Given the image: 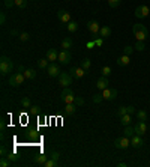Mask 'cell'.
Returning a JSON list of instances; mask_svg holds the SVG:
<instances>
[{
    "label": "cell",
    "instance_id": "cell-1",
    "mask_svg": "<svg viewBox=\"0 0 150 167\" xmlns=\"http://www.w3.org/2000/svg\"><path fill=\"white\" fill-rule=\"evenodd\" d=\"M12 70H14V63L11 62V59L6 56H2L0 57V74L8 75L9 72H12Z\"/></svg>",
    "mask_w": 150,
    "mask_h": 167
},
{
    "label": "cell",
    "instance_id": "cell-2",
    "mask_svg": "<svg viewBox=\"0 0 150 167\" xmlns=\"http://www.w3.org/2000/svg\"><path fill=\"white\" fill-rule=\"evenodd\" d=\"M134 35H135L137 41H146L149 36V30L146 29V26L143 24H134Z\"/></svg>",
    "mask_w": 150,
    "mask_h": 167
},
{
    "label": "cell",
    "instance_id": "cell-3",
    "mask_svg": "<svg viewBox=\"0 0 150 167\" xmlns=\"http://www.w3.org/2000/svg\"><path fill=\"white\" fill-rule=\"evenodd\" d=\"M24 80H26L24 74L18 71V72H15V74H12V75L9 77V84H11L12 87H18L20 84L24 83Z\"/></svg>",
    "mask_w": 150,
    "mask_h": 167
},
{
    "label": "cell",
    "instance_id": "cell-4",
    "mask_svg": "<svg viewBox=\"0 0 150 167\" xmlns=\"http://www.w3.org/2000/svg\"><path fill=\"white\" fill-rule=\"evenodd\" d=\"M114 146L117 149H126V148H129L131 146V137H128V136L117 137V139L114 140Z\"/></svg>",
    "mask_w": 150,
    "mask_h": 167
},
{
    "label": "cell",
    "instance_id": "cell-5",
    "mask_svg": "<svg viewBox=\"0 0 150 167\" xmlns=\"http://www.w3.org/2000/svg\"><path fill=\"white\" fill-rule=\"evenodd\" d=\"M60 98H62L66 104H71V102H74V101H75L74 92H72V89H71V87H65V89H63V92H62V95H60Z\"/></svg>",
    "mask_w": 150,
    "mask_h": 167
},
{
    "label": "cell",
    "instance_id": "cell-6",
    "mask_svg": "<svg viewBox=\"0 0 150 167\" xmlns=\"http://www.w3.org/2000/svg\"><path fill=\"white\" fill-rule=\"evenodd\" d=\"M72 75L68 74V72H60V75H59V84L60 86H63V87H69V84L72 83Z\"/></svg>",
    "mask_w": 150,
    "mask_h": 167
},
{
    "label": "cell",
    "instance_id": "cell-7",
    "mask_svg": "<svg viewBox=\"0 0 150 167\" xmlns=\"http://www.w3.org/2000/svg\"><path fill=\"white\" fill-rule=\"evenodd\" d=\"M149 14H150V8L147 5H140V6H137L135 17H138V18H146Z\"/></svg>",
    "mask_w": 150,
    "mask_h": 167
},
{
    "label": "cell",
    "instance_id": "cell-8",
    "mask_svg": "<svg viewBox=\"0 0 150 167\" xmlns=\"http://www.w3.org/2000/svg\"><path fill=\"white\" fill-rule=\"evenodd\" d=\"M102 97H104V99H107V101H113V99L117 98V90H116V89H110V87H107V89L102 90Z\"/></svg>",
    "mask_w": 150,
    "mask_h": 167
},
{
    "label": "cell",
    "instance_id": "cell-9",
    "mask_svg": "<svg viewBox=\"0 0 150 167\" xmlns=\"http://www.w3.org/2000/svg\"><path fill=\"white\" fill-rule=\"evenodd\" d=\"M71 53H69V50H62L60 53H59V62L60 63H63V65H68L69 62H71Z\"/></svg>",
    "mask_w": 150,
    "mask_h": 167
},
{
    "label": "cell",
    "instance_id": "cell-10",
    "mask_svg": "<svg viewBox=\"0 0 150 167\" xmlns=\"http://www.w3.org/2000/svg\"><path fill=\"white\" fill-rule=\"evenodd\" d=\"M47 72H48V75H50V77H59L62 71H60V68L56 65L54 62H51V63H50V66L47 68Z\"/></svg>",
    "mask_w": 150,
    "mask_h": 167
},
{
    "label": "cell",
    "instance_id": "cell-11",
    "mask_svg": "<svg viewBox=\"0 0 150 167\" xmlns=\"http://www.w3.org/2000/svg\"><path fill=\"white\" fill-rule=\"evenodd\" d=\"M134 128H135V134H138V136H144L147 133V125L144 121H138V124Z\"/></svg>",
    "mask_w": 150,
    "mask_h": 167
},
{
    "label": "cell",
    "instance_id": "cell-12",
    "mask_svg": "<svg viewBox=\"0 0 150 167\" xmlns=\"http://www.w3.org/2000/svg\"><path fill=\"white\" fill-rule=\"evenodd\" d=\"M87 29H89V32H90L93 36H96V35L99 33V30H101V26H99L98 21H89V23H87Z\"/></svg>",
    "mask_w": 150,
    "mask_h": 167
},
{
    "label": "cell",
    "instance_id": "cell-13",
    "mask_svg": "<svg viewBox=\"0 0 150 167\" xmlns=\"http://www.w3.org/2000/svg\"><path fill=\"white\" fill-rule=\"evenodd\" d=\"M69 74H71L72 77H75V78H81V77H84V74H86V70H84V68L72 66V68L69 70Z\"/></svg>",
    "mask_w": 150,
    "mask_h": 167
},
{
    "label": "cell",
    "instance_id": "cell-14",
    "mask_svg": "<svg viewBox=\"0 0 150 167\" xmlns=\"http://www.w3.org/2000/svg\"><path fill=\"white\" fill-rule=\"evenodd\" d=\"M57 15H59V20H60L62 23H69V21H71V14H69L68 11H65V9H60V11L57 12Z\"/></svg>",
    "mask_w": 150,
    "mask_h": 167
},
{
    "label": "cell",
    "instance_id": "cell-15",
    "mask_svg": "<svg viewBox=\"0 0 150 167\" xmlns=\"http://www.w3.org/2000/svg\"><path fill=\"white\" fill-rule=\"evenodd\" d=\"M131 146H132V148H141V146H143V139H141V136L134 134V136L131 137Z\"/></svg>",
    "mask_w": 150,
    "mask_h": 167
},
{
    "label": "cell",
    "instance_id": "cell-16",
    "mask_svg": "<svg viewBox=\"0 0 150 167\" xmlns=\"http://www.w3.org/2000/svg\"><path fill=\"white\" fill-rule=\"evenodd\" d=\"M108 84H110L108 83V78L102 75V77L96 82V87H98L99 90H104V89H107V87H108Z\"/></svg>",
    "mask_w": 150,
    "mask_h": 167
},
{
    "label": "cell",
    "instance_id": "cell-17",
    "mask_svg": "<svg viewBox=\"0 0 150 167\" xmlns=\"http://www.w3.org/2000/svg\"><path fill=\"white\" fill-rule=\"evenodd\" d=\"M47 59H48L50 62H54V60L59 59V53L56 51L54 48H48V50H47Z\"/></svg>",
    "mask_w": 150,
    "mask_h": 167
},
{
    "label": "cell",
    "instance_id": "cell-18",
    "mask_svg": "<svg viewBox=\"0 0 150 167\" xmlns=\"http://www.w3.org/2000/svg\"><path fill=\"white\" fill-rule=\"evenodd\" d=\"M110 35H111V29H110L108 26H102L101 30H99V36L105 39V38H108Z\"/></svg>",
    "mask_w": 150,
    "mask_h": 167
},
{
    "label": "cell",
    "instance_id": "cell-19",
    "mask_svg": "<svg viewBox=\"0 0 150 167\" xmlns=\"http://www.w3.org/2000/svg\"><path fill=\"white\" fill-rule=\"evenodd\" d=\"M47 160H48L47 153H39V155H36V158H35V163H36V164H39V166H44Z\"/></svg>",
    "mask_w": 150,
    "mask_h": 167
},
{
    "label": "cell",
    "instance_id": "cell-20",
    "mask_svg": "<svg viewBox=\"0 0 150 167\" xmlns=\"http://www.w3.org/2000/svg\"><path fill=\"white\" fill-rule=\"evenodd\" d=\"M129 62H131V59H129V56H126V54H123L122 57L117 59V65H120V66H126V65H129Z\"/></svg>",
    "mask_w": 150,
    "mask_h": 167
},
{
    "label": "cell",
    "instance_id": "cell-21",
    "mask_svg": "<svg viewBox=\"0 0 150 167\" xmlns=\"http://www.w3.org/2000/svg\"><path fill=\"white\" fill-rule=\"evenodd\" d=\"M77 111V105H75V102H71V104H66V107H65V113L66 114H74Z\"/></svg>",
    "mask_w": 150,
    "mask_h": 167
},
{
    "label": "cell",
    "instance_id": "cell-22",
    "mask_svg": "<svg viewBox=\"0 0 150 167\" xmlns=\"http://www.w3.org/2000/svg\"><path fill=\"white\" fill-rule=\"evenodd\" d=\"M123 134H125V136H128V137H132V136L135 134V128H134V126H131V125L125 126V129H123Z\"/></svg>",
    "mask_w": 150,
    "mask_h": 167
},
{
    "label": "cell",
    "instance_id": "cell-23",
    "mask_svg": "<svg viewBox=\"0 0 150 167\" xmlns=\"http://www.w3.org/2000/svg\"><path fill=\"white\" fill-rule=\"evenodd\" d=\"M38 66H39L41 70H47V68L50 66V60H48V59H39V60H38Z\"/></svg>",
    "mask_w": 150,
    "mask_h": 167
},
{
    "label": "cell",
    "instance_id": "cell-24",
    "mask_svg": "<svg viewBox=\"0 0 150 167\" xmlns=\"http://www.w3.org/2000/svg\"><path fill=\"white\" fill-rule=\"evenodd\" d=\"M131 121H132V119H131V114H129V113H126L125 116L120 117V122H122V125H125V126L131 125Z\"/></svg>",
    "mask_w": 150,
    "mask_h": 167
},
{
    "label": "cell",
    "instance_id": "cell-25",
    "mask_svg": "<svg viewBox=\"0 0 150 167\" xmlns=\"http://www.w3.org/2000/svg\"><path fill=\"white\" fill-rule=\"evenodd\" d=\"M72 47V39L71 38H65L63 41H62V48L63 50H69Z\"/></svg>",
    "mask_w": 150,
    "mask_h": 167
},
{
    "label": "cell",
    "instance_id": "cell-26",
    "mask_svg": "<svg viewBox=\"0 0 150 167\" xmlns=\"http://www.w3.org/2000/svg\"><path fill=\"white\" fill-rule=\"evenodd\" d=\"M66 29H68L69 32H77V30H78V23H75V21H69L68 24H66Z\"/></svg>",
    "mask_w": 150,
    "mask_h": 167
},
{
    "label": "cell",
    "instance_id": "cell-27",
    "mask_svg": "<svg viewBox=\"0 0 150 167\" xmlns=\"http://www.w3.org/2000/svg\"><path fill=\"white\" fill-rule=\"evenodd\" d=\"M23 74H24V77H26V78H29V80H33V78L36 77V72H35L33 70H26Z\"/></svg>",
    "mask_w": 150,
    "mask_h": 167
},
{
    "label": "cell",
    "instance_id": "cell-28",
    "mask_svg": "<svg viewBox=\"0 0 150 167\" xmlns=\"http://www.w3.org/2000/svg\"><path fill=\"white\" fill-rule=\"evenodd\" d=\"M21 105L24 107V109H30L32 107V101H30V98L24 97L23 99H21Z\"/></svg>",
    "mask_w": 150,
    "mask_h": 167
},
{
    "label": "cell",
    "instance_id": "cell-29",
    "mask_svg": "<svg viewBox=\"0 0 150 167\" xmlns=\"http://www.w3.org/2000/svg\"><path fill=\"white\" fill-rule=\"evenodd\" d=\"M11 163H12V161H9L8 157H2V158H0V167H9Z\"/></svg>",
    "mask_w": 150,
    "mask_h": 167
},
{
    "label": "cell",
    "instance_id": "cell-30",
    "mask_svg": "<svg viewBox=\"0 0 150 167\" xmlns=\"http://www.w3.org/2000/svg\"><path fill=\"white\" fill-rule=\"evenodd\" d=\"M137 116H138V119H140V121H146V119H147V111L138 110V111H137Z\"/></svg>",
    "mask_w": 150,
    "mask_h": 167
},
{
    "label": "cell",
    "instance_id": "cell-31",
    "mask_svg": "<svg viewBox=\"0 0 150 167\" xmlns=\"http://www.w3.org/2000/svg\"><path fill=\"white\" fill-rule=\"evenodd\" d=\"M90 65H92V63H90V59H87V57H86V59H83V60H81V68H84L86 71L90 68Z\"/></svg>",
    "mask_w": 150,
    "mask_h": 167
},
{
    "label": "cell",
    "instance_id": "cell-32",
    "mask_svg": "<svg viewBox=\"0 0 150 167\" xmlns=\"http://www.w3.org/2000/svg\"><path fill=\"white\" fill-rule=\"evenodd\" d=\"M126 113H128V107H119V109H117V117H122V116H125V114H126Z\"/></svg>",
    "mask_w": 150,
    "mask_h": 167
},
{
    "label": "cell",
    "instance_id": "cell-33",
    "mask_svg": "<svg viewBox=\"0 0 150 167\" xmlns=\"http://www.w3.org/2000/svg\"><path fill=\"white\" fill-rule=\"evenodd\" d=\"M135 48L137 51H143L144 48H146V45H144V41H137V44H135Z\"/></svg>",
    "mask_w": 150,
    "mask_h": 167
},
{
    "label": "cell",
    "instance_id": "cell-34",
    "mask_svg": "<svg viewBox=\"0 0 150 167\" xmlns=\"http://www.w3.org/2000/svg\"><path fill=\"white\" fill-rule=\"evenodd\" d=\"M15 6H18V8L24 9V8L27 6V0H15Z\"/></svg>",
    "mask_w": 150,
    "mask_h": 167
},
{
    "label": "cell",
    "instance_id": "cell-35",
    "mask_svg": "<svg viewBox=\"0 0 150 167\" xmlns=\"http://www.w3.org/2000/svg\"><path fill=\"white\" fill-rule=\"evenodd\" d=\"M8 158H9V161H12V163H15L17 160H18V155L14 152V151H11V152H8V155H6Z\"/></svg>",
    "mask_w": 150,
    "mask_h": 167
},
{
    "label": "cell",
    "instance_id": "cell-36",
    "mask_svg": "<svg viewBox=\"0 0 150 167\" xmlns=\"http://www.w3.org/2000/svg\"><path fill=\"white\" fill-rule=\"evenodd\" d=\"M18 38H20V41H23V42H26L30 39V35H29L27 32H23V33H20L18 35Z\"/></svg>",
    "mask_w": 150,
    "mask_h": 167
},
{
    "label": "cell",
    "instance_id": "cell-37",
    "mask_svg": "<svg viewBox=\"0 0 150 167\" xmlns=\"http://www.w3.org/2000/svg\"><path fill=\"white\" fill-rule=\"evenodd\" d=\"M29 111H30V114H39V111H41V109H39V105H32L30 109H29Z\"/></svg>",
    "mask_w": 150,
    "mask_h": 167
},
{
    "label": "cell",
    "instance_id": "cell-38",
    "mask_svg": "<svg viewBox=\"0 0 150 167\" xmlns=\"http://www.w3.org/2000/svg\"><path fill=\"white\" fill-rule=\"evenodd\" d=\"M134 50H135L134 47H131V45H126V47L123 48V53H125L126 56H131V54H132V51H134Z\"/></svg>",
    "mask_w": 150,
    "mask_h": 167
},
{
    "label": "cell",
    "instance_id": "cell-39",
    "mask_svg": "<svg viewBox=\"0 0 150 167\" xmlns=\"http://www.w3.org/2000/svg\"><path fill=\"white\" fill-rule=\"evenodd\" d=\"M110 5V8H117L120 3H122V0H107Z\"/></svg>",
    "mask_w": 150,
    "mask_h": 167
},
{
    "label": "cell",
    "instance_id": "cell-40",
    "mask_svg": "<svg viewBox=\"0 0 150 167\" xmlns=\"http://www.w3.org/2000/svg\"><path fill=\"white\" fill-rule=\"evenodd\" d=\"M102 99H104L102 93H95V95H93V102H95V104H99Z\"/></svg>",
    "mask_w": 150,
    "mask_h": 167
},
{
    "label": "cell",
    "instance_id": "cell-41",
    "mask_svg": "<svg viewBox=\"0 0 150 167\" xmlns=\"http://www.w3.org/2000/svg\"><path fill=\"white\" fill-rule=\"evenodd\" d=\"M56 164H57V161L53 160V158H50V160H47V161H45V164H44V166H45V167H54Z\"/></svg>",
    "mask_w": 150,
    "mask_h": 167
},
{
    "label": "cell",
    "instance_id": "cell-42",
    "mask_svg": "<svg viewBox=\"0 0 150 167\" xmlns=\"http://www.w3.org/2000/svg\"><path fill=\"white\" fill-rule=\"evenodd\" d=\"M74 102H75V105H77V107H81V105H84V99H83L81 97H75V101H74Z\"/></svg>",
    "mask_w": 150,
    "mask_h": 167
},
{
    "label": "cell",
    "instance_id": "cell-43",
    "mask_svg": "<svg viewBox=\"0 0 150 167\" xmlns=\"http://www.w3.org/2000/svg\"><path fill=\"white\" fill-rule=\"evenodd\" d=\"M110 74H111V68H110V66H104V68H102V75H104V77H108Z\"/></svg>",
    "mask_w": 150,
    "mask_h": 167
},
{
    "label": "cell",
    "instance_id": "cell-44",
    "mask_svg": "<svg viewBox=\"0 0 150 167\" xmlns=\"http://www.w3.org/2000/svg\"><path fill=\"white\" fill-rule=\"evenodd\" d=\"M15 5V0H5V6L6 8H12Z\"/></svg>",
    "mask_w": 150,
    "mask_h": 167
},
{
    "label": "cell",
    "instance_id": "cell-45",
    "mask_svg": "<svg viewBox=\"0 0 150 167\" xmlns=\"http://www.w3.org/2000/svg\"><path fill=\"white\" fill-rule=\"evenodd\" d=\"M5 23H6V14H5V12H2V14H0V24L3 26Z\"/></svg>",
    "mask_w": 150,
    "mask_h": 167
},
{
    "label": "cell",
    "instance_id": "cell-46",
    "mask_svg": "<svg viewBox=\"0 0 150 167\" xmlns=\"http://www.w3.org/2000/svg\"><path fill=\"white\" fill-rule=\"evenodd\" d=\"M0 155H2V157H6V155H8V149H6L5 146L0 148Z\"/></svg>",
    "mask_w": 150,
    "mask_h": 167
},
{
    "label": "cell",
    "instance_id": "cell-47",
    "mask_svg": "<svg viewBox=\"0 0 150 167\" xmlns=\"http://www.w3.org/2000/svg\"><path fill=\"white\" fill-rule=\"evenodd\" d=\"M102 41H104V38H96V39H95V44L98 45V47H101V45H102Z\"/></svg>",
    "mask_w": 150,
    "mask_h": 167
},
{
    "label": "cell",
    "instance_id": "cell-48",
    "mask_svg": "<svg viewBox=\"0 0 150 167\" xmlns=\"http://www.w3.org/2000/svg\"><path fill=\"white\" fill-rule=\"evenodd\" d=\"M59 157H60V155H59V152H53V153H51V158H53V160H56V161L59 160Z\"/></svg>",
    "mask_w": 150,
    "mask_h": 167
},
{
    "label": "cell",
    "instance_id": "cell-49",
    "mask_svg": "<svg viewBox=\"0 0 150 167\" xmlns=\"http://www.w3.org/2000/svg\"><path fill=\"white\" fill-rule=\"evenodd\" d=\"M128 113H129V114H132V113H135V107H132V105H129V107H128Z\"/></svg>",
    "mask_w": 150,
    "mask_h": 167
},
{
    "label": "cell",
    "instance_id": "cell-50",
    "mask_svg": "<svg viewBox=\"0 0 150 167\" xmlns=\"http://www.w3.org/2000/svg\"><path fill=\"white\" fill-rule=\"evenodd\" d=\"M96 44H95V41H89L87 42V48H92V47H95Z\"/></svg>",
    "mask_w": 150,
    "mask_h": 167
},
{
    "label": "cell",
    "instance_id": "cell-51",
    "mask_svg": "<svg viewBox=\"0 0 150 167\" xmlns=\"http://www.w3.org/2000/svg\"><path fill=\"white\" fill-rule=\"evenodd\" d=\"M18 71H20V72H24V66H23V65H20V68H18Z\"/></svg>",
    "mask_w": 150,
    "mask_h": 167
},
{
    "label": "cell",
    "instance_id": "cell-52",
    "mask_svg": "<svg viewBox=\"0 0 150 167\" xmlns=\"http://www.w3.org/2000/svg\"><path fill=\"white\" fill-rule=\"evenodd\" d=\"M117 166H119V167H126V163H119Z\"/></svg>",
    "mask_w": 150,
    "mask_h": 167
}]
</instances>
